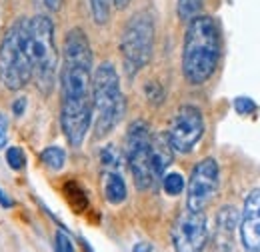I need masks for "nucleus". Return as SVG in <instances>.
Segmentation results:
<instances>
[{
	"label": "nucleus",
	"instance_id": "1",
	"mask_svg": "<svg viewBox=\"0 0 260 252\" xmlns=\"http://www.w3.org/2000/svg\"><path fill=\"white\" fill-rule=\"evenodd\" d=\"M60 94L62 132L68 144L80 146L92 124V50L80 28H72L64 38Z\"/></svg>",
	"mask_w": 260,
	"mask_h": 252
},
{
	"label": "nucleus",
	"instance_id": "2",
	"mask_svg": "<svg viewBox=\"0 0 260 252\" xmlns=\"http://www.w3.org/2000/svg\"><path fill=\"white\" fill-rule=\"evenodd\" d=\"M220 60V34L212 16L188 20L182 46V74L190 84H204Z\"/></svg>",
	"mask_w": 260,
	"mask_h": 252
},
{
	"label": "nucleus",
	"instance_id": "3",
	"mask_svg": "<svg viewBox=\"0 0 260 252\" xmlns=\"http://www.w3.org/2000/svg\"><path fill=\"white\" fill-rule=\"evenodd\" d=\"M126 102L120 90L118 72L110 62H102L92 76V116L96 138L114 130L124 116Z\"/></svg>",
	"mask_w": 260,
	"mask_h": 252
},
{
	"label": "nucleus",
	"instance_id": "4",
	"mask_svg": "<svg viewBox=\"0 0 260 252\" xmlns=\"http://www.w3.org/2000/svg\"><path fill=\"white\" fill-rule=\"evenodd\" d=\"M32 80L28 54V18H18L0 42V82L8 90H20Z\"/></svg>",
	"mask_w": 260,
	"mask_h": 252
},
{
	"label": "nucleus",
	"instance_id": "5",
	"mask_svg": "<svg viewBox=\"0 0 260 252\" xmlns=\"http://www.w3.org/2000/svg\"><path fill=\"white\" fill-rule=\"evenodd\" d=\"M28 54L32 64V78L44 96L50 94L56 78L58 52L54 44L52 20L44 14L28 18Z\"/></svg>",
	"mask_w": 260,
	"mask_h": 252
},
{
	"label": "nucleus",
	"instance_id": "6",
	"mask_svg": "<svg viewBox=\"0 0 260 252\" xmlns=\"http://www.w3.org/2000/svg\"><path fill=\"white\" fill-rule=\"evenodd\" d=\"M154 20L148 12H136L124 26L120 38V52L128 78H134L152 58Z\"/></svg>",
	"mask_w": 260,
	"mask_h": 252
},
{
	"label": "nucleus",
	"instance_id": "7",
	"mask_svg": "<svg viewBox=\"0 0 260 252\" xmlns=\"http://www.w3.org/2000/svg\"><path fill=\"white\" fill-rule=\"evenodd\" d=\"M150 128L144 120H134L126 130V148L124 158L130 168V174L134 178V184L138 190L152 188L158 178L152 168V156H150Z\"/></svg>",
	"mask_w": 260,
	"mask_h": 252
},
{
	"label": "nucleus",
	"instance_id": "8",
	"mask_svg": "<svg viewBox=\"0 0 260 252\" xmlns=\"http://www.w3.org/2000/svg\"><path fill=\"white\" fill-rule=\"evenodd\" d=\"M202 134H204V118L202 112L192 104H184L176 110L166 132L172 150L180 154H188L198 144Z\"/></svg>",
	"mask_w": 260,
	"mask_h": 252
},
{
	"label": "nucleus",
	"instance_id": "9",
	"mask_svg": "<svg viewBox=\"0 0 260 252\" xmlns=\"http://www.w3.org/2000/svg\"><path fill=\"white\" fill-rule=\"evenodd\" d=\"M172 246L176 252H202L208 242V220L204 212L182 210L172 224Z\"/></svg>",
	"mask_w": 260,
	"mask_h": 252
},
{
	"label": "nucleus",
	"instance_id": "10",
	"mask_svg": "<svg viewBox=\"0 0 260 252\" xmlns=\"http://www.w3.org/2000/svg\"><path fill=\"white\" fill-rule=\"evenodd\" d=\"M220 182V168L214 158H204L192 168L188 180V194H186V208L204 212V208L212 202Z\"/></svg>",
	"mask_w": 260,
	"mask_h": 252
},
{
	"label": "nucleus",
	"instance_id": "11",
	"mask_svg": "<svg viewBox=\"0 0 260 252\" xmlns=\"http://www.w3.org/2000/svg\"><path fill=\"white\" fill-rule=\"evenodd\" d=\"M240 240L246 252H260V188H254L244 200Z\"/></svg>",
	"mask_w": 260,
	"mask_h": 252
},
{
	"label": "nucleus",
	"instance_id": "12",
	"mask_svg": "<svg viewBox=\"0 0 260 252\" xmlns=\"http://www.w3.org/2000/svg\"><path fill=\"white\" fill-rule=\"evenodd\" d=\"M238 226V212L234 206H222L216 214V232L214 248L216 252H228L232 248V236Z\"/></svg>",
	"mask_w": 260,
	"mask_h": 252
},
{
	"label": "nucleus",
	"instance_id": "13",
	"mask_svg": "<svg viewBox=\"0 0 260 252\" xmlns=\"http://www.w3.org/2000/svg\"><path fill=\"white\" fill-rule=\"evenodd\" d=\"M150 156H152V168L156 178H162L166 168L172 164L174 150L170 146V140L166 134H154L150 140Z\"/></svg>",
	"mask_w": 260,
	"mask_h": 252
},
{
	"label": "nucleus",
	"instance_id": "14",
	"mask_svg": "<svg viewBox=\"0 0 260 252\" xmlns=\"http://www.w3.org/2000/svg\"><path fill=\"white\" fill-rule=\"evenodd\" d=\"M128 196L126 182L118 172H106L104 174V198L110 204H122Z\"/></svg>",
	"mask_w": 260,
	"mask_h": 252
},
{
	"label": "nucleus",
	"instance_id": "15",
	"mask_svg": "<svg viewBox=\"0 0 260 252\" xmlns=\"http://www.w3.org/2000/svg\"><path fill=\"white\" fill-rule=\"evenodd\" d=\"M40 160H42V164H44L48 170L58 172V170H62V166H64L66 152L60 146H48V148H44V150L40 152Z\"/></svg>",
	"mask_w": 260,
	"mask_h": 252
},
{
	"label": "nucleus",
	"instance_id": "16",
	"mask_svg": "<svg viewBox=\"0 0 260 252\" xmlns=\"http://www.w3.org/2000/svg\"><path fill=\"white\" fill-rule=\"evenodd\" d=\"M100 162H102L106 172H118L122 166V154L112 144H108L100 150Z\"/></svg>",
	"mask_w": 260,
	"mask_h": 252
},
{
	"label": "nucleus",
	"instance_id": "17",
	"mask_svg": "<svg viewBox=\"0 0 260 252\" xmlns=\"http://www.w3.org/2000/svg\"><path fill=\"white\" fill-rule=\"evenodd\" d=\"M64 192H66V196H68V202L76 208V212H82V210L86 208L88 200H86V196H84V190L80 188L76 182H68L64 186Z\"/></svg>",
	"mask_w": 260,
	"mask_h": 252
},
{
	"label": "nucleus",
	"instance_id": "18",
	"mask_svg": "<svg viewBox=\"0 0 260 252\" xmlns=\"http://www.w3.org/2000/svg\"><path fill=\"white\" fill-rule=\"evenodd\" d=\"M162 188L168 196H178L184 190V178L178 172H168L162 176Z\"/></svg>",
	"mask_w": 260,
	"mask_h": 252
},
{
	"label": "nucleus",
	"instance_id": "19",
	"mask_svg": "<svg viewBox=\"0 0 260 252\" xmlns=\"http://www.w3.org/2000/svg\"><path fill=\"white\" fill-rule=\"evenodd\" d=\"M202 2L204 0H178L176 4V10H178V18L180 20H192L194 16H198L200 8H202Z\"/></svg>",
	"mask_w": 260,
	"mask_h": 252
},
{
	"label": "nucleus",
	"instance_id": "20",
	"mask_svg": "<svg viewBox=\"0 0 260 252\" xmlns=\"http://www.w3.org/2000/svg\"><path fill=\"white\" fill-rule=\"evenodd\" d=\"M90 2V12L96 24H106L110 18V4L112 0H88Z\"/></svg>",
	"mask_w": 260,
	"mask_h": 252
},
{
	"label": "nucleus",
	"instance_id": "21",
	"mask_svg": "<svg viewBox=\"0 0 260 252\" xmlns=\"http://www.w3.org/2000/svg\"><path fill=\"white\" fill-rule=\"evenodd\" d=\"M6 162H8V166L12 170H22L24 164H26V154H24V150L20 146H10L6 150Z\"/></svg>",
	"mask_w": 260,
	"mask_h": 252
},
{
	"label": "nucleus",
	"instance_id": "22",
	"mask_svg": "<svg viewBox=\"0 0 260 252\" xmlns=\"http://www.w3.org/2000/svg\"><path fill=\"white\" fill-rule=\"evenodd\" d=\"M234 110L240 116H250L256 112V102L248 96H238V98H234Z\"/></svg>",
	"mask_w": 260,
	"mask_h": 252
},
{
	"label": "nucleus",
	"instance_id": "23",
	"mask_svg": "<svg viewBox=\"0 0 260 252\" xmlns=\"http://www.w3.org/2000/svg\"><path fill=\"white\" fill-rule=\"evenodd\" d=\"M54 250L56 252H74V242L64 230H58L54 234Z\"/></svg>",
	"mask_w": 260,
	"mask_h": 252
},
{
	"label": "nucleus",
	"instance_id": "24",
	"mask_svg": "<svg viewBox=\"0 0 260 252\" xmlns=\"http://www.w3.org/2000/svg\"><path fill=\"white\" fill-rule=\"evenodd\" d=\"M146 96H148V100H150L152 104H160L164 98V92L156 82H148V84H146Z\"/></svg>",
	"mask_w": 260,
	"mask_h": 252
},
{
	"label": "nucleus",
	"instance_id": "25",
	"mask_svg": "<svg viewBox=\"0 0 260 252\" xmlns=\"http://www.w3.org/2000/svg\"><path fill=\"white\" fill-rule=\"evenodd\" d=\"M6 140H8V120L4 114H0V148L6 146Z\"/></svg>",
	"mask_w": 260,
	"mask_h": 252
},
{
	"label": "nucleus",
	"instance_id": "26",
	"mask_svg": "<svg viewBox=\"0 0 260 252\" xmlns=\"http://www.w3.org/2000/svg\"><path fill=\"white\" fill-rule=\"evenodd\" d=\"M24 110H26V98H24V96H18V98L14 100V104H12V112H14L16 116H22Z\"/></svg>",
	"mask_w": 260,
	"mask_h": 252
},
{
	"label": "nucleus",
	"instance_id": "27",
	"mask_svg": "<svg viewBox=\"0 0 260 252\" xmlns=\"http://www.w3.org/2000/svg\"><path fill=\"white\" fill-rule=\"evenodd\" d=\"M132 252H152V244L150 242H136L132 246Z\"/></svg>",
	"mask_w": 260,
	"mask_h": 252
},
{
	"label": "nucleus",
	"instance_id": "28",
	"mask_svg": "<svg viewBox=\"0 0 260 252\" xmlns=\"http://www.w3.org/2000/svg\"><path fill=\"white\" fill-rule=\"evenodd\" d=\"M44 4H46V8H50V10H58V8L62 6V0H44Z\"/></svg>",
	"mask_w": 260,
	"mask_h": 252
},
{
	"label": "nucleus",
	"instance_id": "29",
	"mask_svg": "<svg viewBox=\"0 0 260 252\" xmlns=\"http://www.w3.org/2000/svg\"><path fill=\"white\" fill-rule=\"evenodd\" d=\"M0 206H4V208H8V206H12V202H10V198L2 192V188H0Z\"/></svg>",
	"mask_w": 260,
	"mask_h": 252
},
{
	"label": "nucleus",
	"instance_id": "30",
	"mask_svg": "<svg viewBox=\"0 0 260 252\" xmlns=\"http://www.w3.org/2000/svg\"><path fill=\"white\" fill-rule=\"evenodd\" d=\"M114 4H116V8H120V10H124L126 6L130 4V0H112Z\"/></svg>",
	"mask_w": 260,
	"mask_h": 252
}]
</instances>
